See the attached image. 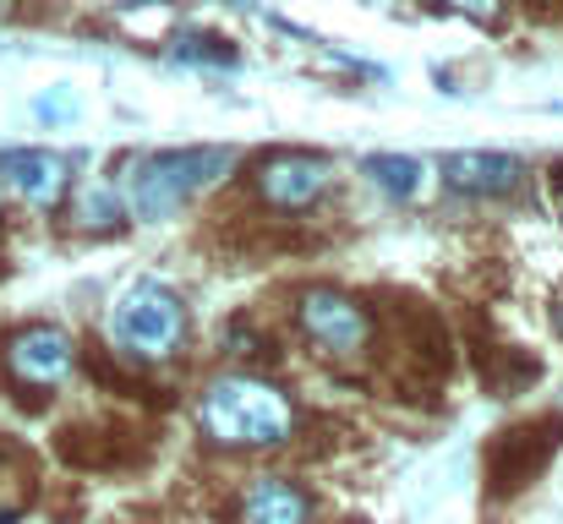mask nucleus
<instances>
[{
	"label": "nucleus",
	"instance_id": "1",
	"mask_svg": "<svg viewBox=\"0 0 563 524\" xmlns=\"http://www.w3.org/2000/svg\"><path fill=\"white\" fill-rule=\"evenodd\" d=\"M197 421L224 448H274V443L290 437L296 410H290V399L274 382L246 377V371H230V377H213L202 388Z\"/></svg>",
	"mask_w": 563,
	"mask_h": 524
},
{
	"label": "nucleus",
	"instance_id": "2",
	"mask_svg": "<svg viewBox=\"0 0 563 524\" xmlns=\"http://www.w3.org/2000/svg\"><path fill=\"white\" fill-rule=\"evenodd\" d=\"M235 165L230 148H176V154H148L126 175V208L143 224H165L187 208L202 186H213L219 175Z\"/></svg>",
	"mask_w": 563,
	"mask_h": 524
},
{
	"label": "nucleus",
	"instance_id": "3",
	"mask_svg": "<svg viewBox=\"0 0 563 524\" xmlns=\"http://www.w3.org/2000/svg\"><path fill=\"white\" fill-rule=\"evenodd\" d=\"M110 339L126 349V355H143V360H170L181 339H187V306L165 290V285H132L115 312H110Z\"/></svg>",
	"mask_w": 563,
	"mask_h": 524
},
{
	"label": "nucleus",
	"instance_id": "4",
	"mask_svg": "<svg viewBox=\"0 0 563 524\" xmlns=\"http://www.w3.org/2000/svg\"><path fill=\"white\" fill-rule=\"evenodd\" d=\"M296 323L323 355H362L373 345V317L340 290H307L296 301Z\"/></svg>",
	"mask_w": 563,
	"mask_h": 524
},
{
	"label": "nucleus",
	"instance_id": "5",
	"mask_svg": "<svg viewBox=\"0 0 563 524\" xmlns=\"http://www.w3.org/2000/svg\"><path fill=\"white\" fill-rule=\"evenodd\" d=\"M71 360H77V345L55 323H33V328H16L5 339V371L22 388H60L71 377Z\"/></svg>",
	"mask_w": 563,
	"mask_h": 524
},
{
	"label": "nucleus",
	"instance_id": "6",
	"mask_svg": "<svg viewBox=\"0 0 563 524\" xmlns=\"http://www.w3.org/2000/svg\"><path fill=\"white\" fill-rule=\"evenodd\" d=\"M0 170H5V186L27 208H55L66 197V186H71V165L60 154H49V148H11L0 159Z\"/></svg>",
	"mask_w": 563,
	"mask_h": 524
},
{
	"label": "nucleus",
	"instance_id": "7",
	"mask_svg": "<svg viewBox=\"0 0 563 524\" xmlns=\"http://www.w3.org/2000/svg\"><path fill=\"white\" fill-rule=\"evenodd\" d=\"M329 165L312 159V154H279L257 170V191L274 202V208H307L323 186H329Z\"/></svg>",
	"mask_w": 563,
	"mask_h": 524
},
{
	"label": "nucleus",
	"instance_id": "8",
	"mask_svg": "<svg viewBox=\"0 0 563 524\" xmlns=\"http://www.w3.org/2000/svg\"><path fill=\"white\" fill-rule=\"evenodd\" d=\"M241 524H312V498L279 476H263L241 498Z\"/></svg>",
	"mask_w": 563,
	"mask_h": 524
},
{
	"label": "nucleus",
	"instance_id": "9",
	"mask_svg": "<svg viewBox=\"0 0 563 524\" xmlns=\"http://www.w3.org/2000/svg\"><path fill=\"white\" fill-rule=\"evenodd\" d=\"M443 170H449V186H460V191H482V197H493V191H515V180H520V165H515L509 154H454Z\"/></svg>",
	"mask_w": 563,
	"mask_h": 524
},
{
	"label": "nucleus",
	"instance_id": "10",
	"mask_svg": "<svg viewBox=\"0 0 563 524\" xmlns=\"http://www.w3.org/2000/svg\"><path fill=\"white\" fill-rule=\"evenodd\" d=\"M367 175H373L383 191H394V197H421V186H427V165L421 159H405V154H373Z\"/></svg>",
	"mask_w": 563,
	"mask_h": 524
},
{
	"label": "nucleus",
	"instance_id": "11",
	"mask_svg": "<svg viewBox=\"0 0 563 524\" xmlns=\"http://www.w3.org/2000/svg\"><path fill=\"white\" fill-rule=\"evenodd\" d=\"M213 44H219V38H197V33H187V38L176 44V55H181V60H219V66H230L235 55H230V49H213Z\"/></svg>",
	"mask_w": 563,
	"mask_h": 524
},
{
	"label": "nucleus",
	"instance_id": "12",
	"mask_svg": "<svg viewBox=\"0 0 563 524\" xmlns=\"http://www.w3.org/2000/svg\"><path fill=\"white\" fill-rule=\"evenodd\" d=\"M71 110H77V104H71V88H60V93H44V99H38V115H44V121H60V115H71Z\"/></svg>",
	"mask_w": 563,
	"mask_h": 524
},
{
	"label": "nucleus",
	"instance_id": "13",
	"mask_svg": "<svg viewBox=\"0 0 563 524\" xmlns=\"http://www.w3.org/2000/svg\"><path fill=\"white\" fill-rule=\"evenodd\" d=\"M449 11H465L476 22H493L498 16V0H449Z\"/></svg>",
	"mask_w": 563,
	"mask_h": 524
},
{
	"label": "nucleus",
	"instance_id": "14",
	"mask_svg": "<svg viewBox=\"0 0 563 524\" xmlns=\"http://www.w3.org/2000/svg\"><path fill=\"white\" fill-rule=\"evenodd\" d=\"M553 323H559V334H563V301H559V306H553Z\"/></svg>",
	"mask_w": 563,
	"mask_h": 524
},
{
	"label": "nucleus",
	"instance_id": "15",
	"mask_svg": "<svg viewBox=\"0 0 563 524\" xmlns=\"http://www.w3.org/2000/svg\"><path fill=\"white\" fill-rule=\"evenodd\" d=\"M559 219H563V180H559Z\"/></svg>",
	"mask_w": 563,
	"mask_h": 524
},
{
	"label": "nucleus",
	"instance_id": "16",
	"mask_svg": "<svg viewBox=\"0 0 563 524\" xmlns=\"http://www.w3.org/2000/svg\"><path fill=\"white\" fill-rule=\"evenodd\" d=\"M22 524H44V520H22Z\"/></svg>",
	"mask_w": 563,
	"mask_h": 524
}]
</instances>
